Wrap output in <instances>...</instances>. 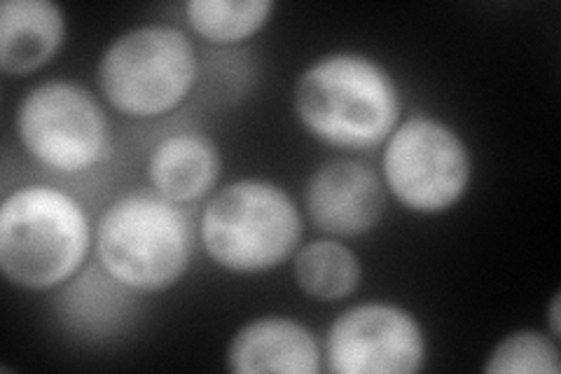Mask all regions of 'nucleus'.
<instances>
[{"label": "nucleus", "instance_id": "1", "mask_svg": "<svg viewBox=\"0 0 561 374\" xmlns=\"http://www.w3.org/2000/svg\"><path fill=\"white\" fill-rule=\"evenodd\" d=\"M293 113L323 146L363 152L383 146L402 120L396 78L363 52H330L295 82Z\"/></svg>", "mask_w": 561, "mask_h": 374}, {"label": "nucleus", "instance_id": "2", "mask_svg": "<svg viewBox=\"0 0 561 374\" xmlns=\"http://www.w3.org/2000/svg\"><path fill=\"white\" fill-rule=\"evenodd\" d=\"M94 251L90 211L73 194L28 183L0 204V272L12 286L47 293L66 286Z\"/></svg>", "mask_w": 561, "mask_h": 374}, {"label": "nucleus", "instance_id": "3", "mask_svg": "<svg viewBox=\"0 0 561 374\" xmlns=\"http://www.w3.org/2000/svg\"><path fill=\"white\" fill-rule=\"evenodd\" d=\"M195 253V229L179 204L157 192H127L94 225L96 264L131 293H164L179 283Z\"/></svg>", "mask_w": 561, "mask_h": 374}, {"label": "nucleus", "instance_id": "4", "mask_svg": "<svg viewBox=\"0 0 561 374\" xmlns=\"http://www.w3.org/2000/svg\"><path fill=\"white\" fill-rule=\"evenodd\" d=\"M305 218L290 192L267 178H239L210 194L197 235L210 262L232 274H265L300 248Z\"/></svg>", "mask_w": 561, "mask_h": 374}, {"label": "nucleus", "instance_id": "5", "mask_svg": "<svg viewBox=\"0 0 561 374\" xmlns=\"http://www.w3.org/2000/svg\"><path fill=\"white\" fill-rule=\"evenodd\" d=\"M197 80V47L171 24H140L119 33L96 64L105 103L131 120H157L181 109Z\"/></svg>", "mask_w": 561, "mask_h": 374}, {"label": "nucleus", "instance_id": "6", "mask_svg": "<svg viewBox=\"0 0 561 374\" xmlns=\"http://www.w3.org/2000/svg\"><path fill=\"white\" fill-rule=\"evenodd\" d=\"M379 175L386 192L416 216H440L459 204L472 183V155L451 124L412 115L383 140Z\"/></svg>", "mask_w": 561, "mask_h": 374}, {"label": "nucleus", "instance_id": "7", "mask_svg": "<svg viewBox=\"0 0 561 374\" xmlns=\"http://www.w3.org/2000/svg\"><path fill=\"white\" fill-rule=\"evenodd\" d=\"M14 129L35 165L61 175L87 173L113 152L111 122L99 99L73 80H45L16 105Z\"/></svg>", "mask_w": 561, "mask_h": 374}, {"label": "nucleus", "instance_id": "8", "mask_svg": "<svg viewBox=\"0 0 561 374\" xmlns=\"http://www.w3.org/2000/svg\"><path fill=\"white\" fill-rule=\"evenodd\" d=\"M428 359L419 318L393 302H360L332 320L323 361L332 374H416Z\"/></svg>", "mask_w": 561, "mask_h": 374}, {"label": "nucleus", "instance_id": "9", "mask_svg": "<svg viewBox=\"0 0 561 374\" xmlns=\"http://www.w3.org/2000/svg\"><path fill=\"white\" fill-rule=\"evenodd\" d=\"M305 208L325 237L356 239L381 223L386 188L381 175L360 159H330L309 175Z\"/></svg>", "mask_w": 561, "mask_h": 374}, {"label": "nucleus", "instance_id": "10", "mask_svg": "<svg viewBox=\"0 0 561 374\" xmlns=\"http://www.w3.org/2000/svg\"><path fill=\"white\" fill-rule=\"evenodd\" d=\"M227 367L234 374H319L323 347L305 324L290 316H257L227 344Z\"/></svg>", "mask_w": 561, "mask_h": 374}, {"label": "nucleus", "instance_id": "11", "mask_svg": "<svg viewBox=\"0 0 561 374\" xmlns=\"http://www.w3.org/2000/svg\"><path fill=\"white\" fill-rule=\"evenodd\" d=\"M222 173V155L214 138L199 132L164 136L148 157L152 192L171 204H195L216 192Z\"/></svg>", "mask_w": 561, "mask_h": 374}, {"label": "nucleus", "instance_id": "12", "mask_svg": "<svg viewBox=\"0 0 561 374\" xmlns=\"http://www.w3.org/2000/svg\"><path fill=\"white\" fill-rule=\"evenodd\" d=\"M66 14L51 0L0 3V70L24 78L47 66L66 43Z\"/></svg>", "mask_w": 561, "mask_h": 374}, {"label": "nucleus", "instance_id": "13", "mask_svg": "<svg viewBox=\"0 0 561 374\" xmlns=\"http://www.w3.org/2000/svg\"><path fill=\"white\" fill-rule=\"evenodd\" d=\"M293 274L307 297L337 302L358 291L363 264L354 248H348L342 239L325 237L297 248Z\"/></svg>", "mask_w": 561, "mask_h": 374}, {"label": "nucleus", "instance_id": "14", "mask_svg": "<svg viewBox=\"0 0 561 374\" xmlns=\"http://www.w3.org/2000/svg\"><path fill=\"white\" fill-rule=\"evenodd\" d=\"M274 10L272 0H190L183 5L192 33L218 47L251 41L270 24Z\"/></svg>", "mask_w": 561, "mask_h": 374}, {"label": "nucleus", "instance_id": "15", "mask_svg": "<svg viewBox=\"0 0 561 374\" xmlns=\"http://www.w3.org/2000/svg\"><path fill=\"white\" fill-rule=\"evenodd\" d=\"M482 370L489 374H559L561 351L548 332L515 330L491 349Z\"/></svg>", "mask_w": 561, "mask_h": 374}, {"label": "nucleus", "instance_id": "16", "mask_svg": "<svg viewBox=\"0 0 561 374\" xmlns=\"http://www.w3.org/2000/svg\"><path fill=\"white\" fill-rule=\"evenodd\" d=\"M548 316H550V335L554 337V340H559V293L552 297Z\"/></svg>", "mask_w": 561, "mask_h": 374}]
</instances>
